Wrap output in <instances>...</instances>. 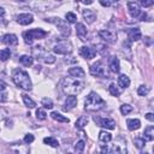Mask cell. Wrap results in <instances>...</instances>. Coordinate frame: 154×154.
I'll return each mask as SVG.
<instances>
[{
	"instance_id": "cell-1",
	"label": "cell",
	"mask_w": 154,
	"mask_h": 154,
	"mask_svg": "<svg viewBox=\"0 0 154 154\" xmlns=\"http://www.w3.org/2000/svg\"><path fill=\"white\" fill-rule=\"evenodd\" d=\"M85 87V83L81 78H72V77H65L61 81V90L66 95H77L79 94Z\"/></svg>"
},
{
	"instance_id": "cell-2",
	"label": "cell",
	"mask_w": 154,
	"mask_h": 154,
	"mask_svg": "<svg viewBox=\"0 0 154 154\" xmlns=\"http://www.w3.org/2000/svg\"><path fill=\"white\" fill-rule=\"evenodd\" d=\"M106 106V101L96 93L91 91L89 93V95L87 96L85 101H84V109L87 112H95V111H100Z\"/></svg>"
},
{
	"instance_id": "cell-3",
	"label": "cell",
	"mask_w": 154,
	"mask_h": 154,
	"mask_svg": "<svg viewBox=\"0 0 154 154\" xmlns=\"http://www.w3.org/2000/svg\"><path fill=\"white\" fill-rule=\"evenodd\" d=\"M12 81L14 82V84L24 90H31L32 84H31V79L28 75L26 71L22 70V69H16L12 73Z\"/></svg>"
},
{
	"instance_id": "cell-4",
	"label": "cell",
	"mask_w": 154,
	"mask_h": 154,
	"mask_svg": "<svg viewBox=\"0 0 154 154\" xmlns=\"http://www.w3.org/2000/svg\"><path fill=\"white\" fill-rule=\"evenodd\" d=\"M48 35V32L41 28H35V29H30L28 31H24L23 32V38H24V42L26 45H31L34 42V40H40V38H43Z\"/></svg>"
},
{
	"instance_id": "cell-5",
	"label": "cell",
	"mask_w": 154,
	"mask_h": 154,
	"mask_svg": "<svg viewBox=\"0 0 154 154\" xmlns=\"http://www.w3.org/2000/svg\"><path fill=\"white\" fill-rule=\"evenodd\" d=\"M45 20H46L47 23H52V24L57 25L58 29H59V32H60V35H61L63 37H67V36H70V34H71V29H70V26H69V24H67L66 20H64V19H61V18H59V17L46 18Z\"/></svg>"
},
{
	"instance_id": "cell-6",
	"label": "cell",
	"mask_w": 154,
	"mask_h": 154,
	"mask_svg": "<svg viewBox=\"0 0 154 154\" xmlns=\"http://www.w3.org/2000/svg\"><path fill=\"white\" fill-rule=\"evenodd\" d=\"M90 75L95 77H101V78H107L108 77V71L106 65H103L102 61H97L90 66Z\"/></svg>"
},
{
	"instance_id": "cell-7",
	"label": "cell",
	"mask_w": 154,
	"mask_h": 154,
	"mask_svg": "<svg viewBox=\"0 0 154 154\" xmlns=\"http://www.w3.org/2000/svg\"><path fill=\"white\" fill-rule=\"evenodd\" d=\"M10 150L13 154H30V148L25 142H14L10 144Z\"/></svg>"
},
{
	"instance_id": "cell-8",
	"label": "cell",
	"mask_w": 154,
	"mask_h": 154,
	"mask_svg": "<svg viewBox=\"0 0 154 154\" xmlns=\"http://www.w3.org/2000/svg\"><path fill=\"white\" fill-rule=\"evenodd\" d=\"M53 51L57 54H69L72 52V46L69 41H60V42L54 45Z\"/></svg>"
},
{
	"instance_id": "cell-9",
	"label": "cell",
	"mask_w": 154,
	"mask_h": 154,
	"mask_svg": "<svg viewBox=\"0 0 154 154\" xmlns=\"http://www.w3.org/2000/svg\"><path fill=\"white\" fill-rule=\"evenodd\" d=\"M112 154H128L126 141L123 137H118L112 147Z\"/></svg>"
},
{
	"instance_id": "cell-10",
	"label": "cell",
	"mask_w": 154,
	"mask_h": 154,
	"mask_svg": "<svg viewBox=\"0 0 154 154\" xmlns=\"http://www.w3.org/2000/svg\"><path fill=\"white\" fill-rule=\"evenodd\" d=\"M94 120H95V123L99 126H101L103 129H108V130L116 129V122L113 119H111V118H100V117L95 116L94 117Z\"/></svg>"
},
{
	"instance_id": "cell-11",
	"label": "cell",
	"mask_w": 154,
	"mask_h": 154,
	"mask_svg": "<svg viewBox=\"0 0 154 154\" xmlns=\"http://www.w3.org/2000/svg\"><path fill=\"white\" fill-rule=\"evenodd\" d=\"M99 36L100 38H102L105 42L107 43H114L117 41V32L108 30V29H102L99 31Z\"/></svg>"
},
{
	"instance_id": "cell-12",
	"label": "cell",
	"mask_w": 154,
	"mask_h": 154,
	"mask_svg": "<svg viewBox=\"0 0 154 154\" xmlns=\"http://www.w3.org/2000/svg\"><path fill=\"white\" fill-rule=\"evenodd\" d=\"M79 54L85 59V60H90L93 58H95L96 55V49L91 48V47H88V46H83L81 47L79 49Z\"/></svg>"
},
{
	"instance_id": "cell-13",
	"label": "cell",
	"mask_w": 154,
	"mask_h": 154,
	"mask_svg": "<svg viewBox=\"0 0 154 154\" xmlns=\"http://www.w3.org/2000/svg\"><path fill=\"white\" fill-rule=\"evenodd\" d=\"M128 10H129V13L132 18H137L141 14V7H140L138 2H136V1H129L128 2Z\"/></svg>"
},
{
	"instance_id": "cell-14",
	"label": "cell",
	"mask_w": 154,
	"mask_h": 154,
	"mask_svg": "<svg viewBox=\"0 0 154 154\" xmlns=\"http://www.w3.org/2000/svg\"><path fill=\"white\" fill-rule=\"evenodd\" d=\"M16 20H17V23L20 24V25H29V24L32 23L34 17H32V14H30V13H20V14H18V16L16 17Z\"/></svg>"
},
{
	"instance_id": "cell-15",
	"label": "cell",
	"mask_w": 154,
	"mask_h": 154,
	"mask_svg": "<svg viewBox=\"0 0 154 154\" xmlns=\"http://www.w3.org/2000/svg\"><path fill=\"white\" fill-rule=\"evenodd\" d=\"M67 73H69V76L72 77V78H81V79H82V78L84 77V75H85L84 70H83L82 67H79V66L70 67V69L67 70Z\"/></svg>"
},
{
	"instance_id": "cell-16",
	"label": "cell",
	"mask_w": 154,
	"mask_h": 154,
	"mask_svg": "<svg viewBox=\"0 0 154 154\" xmlns=\"http://www.w3.org/2000/svg\"><path fill=\"white\" fill-rule=\"evenodd\" d=\"M1 42L7 46H16L18 43V38L14 34H5L1 37Z\"/></svg>"
},
{
	"instance_id": "cell-17",
	"label": "cell",
	"mask_w": 154,
	"mask_h": 154,
	"mask_svg": "<svg viewBox=\"0 0 154 154\" xmlns=\"http://www.w3.org/2000/svg\"><path fill=\"white\" fill-rule=\"evenodd\" d=\"M82 14H83V19H84V20H85L88 24H91V23H94V20L96 19V13H95L93 10L85 8V10H83Z\"/></svg>"
},
{
	"instance_id": "cell-18",
	"label": "cell",
	"mask_w": 154,
	"mask_h": 154,
	"mask_svg": "<svg viewBox=\"0 0 154 154\" xmlns=\"http://www.w3.org/2000/svg\"><path fill=\"white\" fill-rule=\"evenodd\" d=\"M142 37V34H141V30L138 28H131L128 30V38L130 41H138L140 38Z\"/></svg>"
},
{
	"instance_id": "cell-19",
	"label": "cell",
	"mask_w": 154,
	"mask_h": 154,
	"mask_svg": "<svg viewBox=\"0 0 154 154\" xmlns=\"http://www.w3.org/2000/svg\"><path fill=\"white\" fill-rule=\"evenodd\" d=\"M108 67L112 72H119V70H120L119 59L117 57H109L108 58Z\"/></svg>"
},
{
	"instance_id": "cell-20",
	"label": "cell",
	"mask_w": 154,
	"mask_h": 154,
	"mask_svg": "<svg viewBox=\"0 0 154 154\" xmlns=\"http://www.w3.org/2000/svg\"><path fill=\"white\" fill-rule=\"evenodd\" d=\"M76 105H77V97L76 96H72V95H69L66 97V100H65V103H64L63 109L64 111H71Z\"/></svg>"
},
{
	"instance_id": "cell-21",
	"label": "cell",
	"mask_w": 154,
	"mask_h": 154,
	"mask_svg": "<svg viewBox=\"0 0 154 154\" xmlns=\"http://www.w3.org/2000/svg\"><path fill=\"white\" fill-rule=\"evenodd\" d=\"M76 32H77L78 38H79V40H82V41H84V40H85L87 34H88L87 28H85V25H84L83 23H77V24H76Z\"/></svg>"
},
{
	"instance_id": "cell-22",
	"label": "cell",
	"mask_w": 154,
	"mask_h": 154,
	"mask_svg": "<svg viewBox=\"0 0 154 154\" xmlns=\"http://www.w3.org/2000/svg\"><path fill=\"white\" fill-rule=\"evenodd\" d=\"M111 141H112V135L109 132H107L105 130L100 131V134H99V142H100V144H107Z\"/></svg>"
},
{
	"instance_id": "cell-23",
	"label": "cell",
	"mask_w": 154,
	"mask_h": 154,
	"mask_svg": "<svg viewBox=\"0 0 154 154\" xmlns=\"http://www.w3.org/2000/svg\"><path fill=\"white\" fill-rule=\"evenodd\" d=\"M143 140L144 141H153L154 140V126L153 125H149L144 129L143 131Z\"/></svg>"
},
{
	"instance_id": "cell-24",
	"label": "cell",
	"mask_w": 154,
	"mask_h": 154,
	"mask_svg": "<svg viewBox=\"0 0 154 154\" xmlns=\"http://www.w3.org/2000/svg\"><path fill=\"white\" fill-rule=\"evenodd\" d=\"M118 85L120 87V88H123V89H126V88H129V85H130V78L126 76V75H119V77H118Z\"/></svg>"
},
{
	"instance_id": "cell-25",
	"label": "cell",
	"mask_w": 154,
	"mask_h": 154,
	"mask_svg": "<svg viewBox=\"0 0 154 154\" xmlns=\"http://www.w3.org/2000/svg\"><path fill=\"white\" fill-rule=\"evenodd\" d=\"M126 125H128V129L130 130V131H134V130H137V129H140V126H141V122H140V119H128L126 120Z\"/></svg>"
},
{
	"instance_id": "cell-26",
	"label": "cell",
	"mask_w": 154,
	"mask_h": 154,
	"mask_svg": "<svg viewBox=\"0 0 154 154\" xmlns=\"http://www.w3.org/2000/svg\"><path fill=\"white\" fill-rule=\"evenodd\" d=\"M19 63H20L23 66L29 67V66L32 65V63H34V58H32L31 55H26V54H24V55H20V57H19Z\"/></svg>"
},
{
	"instance_id": "cell-27",
	"label": "cell",
	"mask_w": 154,
	"mask_h": 154,
	"mask_svg": "<svg viewBox=\"0 0 154 154\" xmlns=\"http://www.w3.org/2000/svg\"><path fill=\"white\" fill-rule=\"evenodd\" d=\"M88 122H89V119H88V117L87 116H81L77 120H76V129H83L87 124H88Z\"/></svg>"
},
{
	"instance_id": "cell-28",
	"label": "cell",
	"mask_w": 154,
	"mask_h": 154,
	"mask_svg": "<svg viewBox=\"0 0 154 154\" xmlns=\"http://www.w3.org/2000/svg\"><path fill=\"white\" fill-rule=\"evenodd\" d=\"M22 99H23L24 105H25L28 108H34V107L36 106V102H35V101H34L31 97H29V95L23 94V95H22Z\"/></svg>"
},
{
	"instance_id": "cell-29",
	"label": "cell",
	"mask_w": 154,
	"mask_h": 154,
	"mask_svg": "<svg viewBox=\"0 0 154 154\" xmlns=\"http://www.w3.org/2000/svg\"><path fill=\"white\" fill-rule=\"evenodd\" d=\"M51 117H52L54 120L60 122V123H69V122H70L69 118L64 117L63 114H60V113H58V112H52V113H51Z\"/></svg>"
},
{
	"instance_id": "cell-30",
	"label": "cell",
	"mask_w": 154,
	"mask_h": 154,
	"mask_svg": "<svg viewBox=\"0 0 154 154\" xmlns=\"http://www.w3.org/2000/svg\"><path fill=\"white\" fill-rule=\"evenodd\" d=\"M43 143L47 144V146H51V147H58L59 146L58 140L54 138V137H45L43 138Z\"/></svg>"
},
{
	"instance_id": "cell-31",
	"label": "cell",
	"mask_w": 154,
	"mask_h": 154,
	"mask_svg": "<svg viewBox=\"0 0 154 154\" xmlns=\"http://www.w3.org/2000/svg\"><path fill=\"white\" fill-rule=\"evenodd\" d=\"M84 148H85V142H84L83 140L77 141V143L75 144V150H76L77 154H83Z\"/></svg>"
},
{
	"instance_id": "cell-32",
	"label": "cell",
	"mask_w": 154,
	"mask_h": 154,
	"mask_svg": "<svg viewBox=\"0 0 154 154\" xmlns=\"http://www.w3.org/2000/svg\"><path fill=\"white\" fill-rule=\"evenodd\" d=\"M34 55L36 57V59H43L46 53H45V51H43V48L41 46H37V47L34 48Z\"/></svg>"
},
{
	"instance_id": "cell-33",
	"label": "cell",
	"mask_w": 154,
	"mask_h": 154,
	"mask_svg": "<svg viewBox=\"0 0 154 154\" xmlns=\"http://www.w3.org/2000/svg\"><path fill=\"white\" fill-rule=\"evenodd\" d=\"M134 143H135V147L138 148V149H142L144 146H146V141L143 140V137H134Z\"/></svg>"
},
{
	"instance_id": "cell-34",
	"label": "cell",
	"mask_w": 154,
	"mask_h": 154,
	"mask_svg": "<svg viewBox=\"0 0 154 154\" xmlns=\"http://www.w3.org/2000/svg\"><path fill=\"white\" fill-rule=\"evenodd\" d=\"M108 91H109V94L113 95V96H119V95H120V90L118 89V87L116 85V83H111V84H109Z\"/></svg>"
},
{
	"instance_id": "cell-35",
	"label": "cell",
	"mask_w": 154,
	"mask_h": 154,
	"mask_svg": "<svg viewBox=\"0 0 154 154\" xmlns=\"http://www.w3.org/2000/svg\"><path fill=\"white\" fill-rule=\"evenodd\" d=\"M10 57H11V51H10V48H4L2 51H0V59H1L2 61H6L7 59H10Z\"/></svg>"
},
{
	"instance_id": "cell-36",
	"label": "cell",
	"mask_w": 154,
	"mask_h": 154,
	"mask_svg": "<svg viewBox=\"0 0 154 154\" xmlns=\"http://www.w3.org/2000/svg\"><path fill=\"white\" fill-rule=\"evenodd\" d=\"M149 87H147L146 84H142V85H140L138 87V89H137V94L140 95V96H146L148 93H149Z\"/></svg>"
},
{
	"instance_id": "cell-37",
	"label": "cell",
	"mask_w": 154,
	"mask_h": 154,
	"mask_svg": "<svg viewBox=\"0 0 154 154\" xmlns=\"http://www.w3.org/2000/svg\"><path fill=\"white\" fill-rule=\"evenodd\" d=\"M41 105H42L45 108H48V109L53 108V101H52V99H49V97H43L42 101H41Z\"/></svg>"
},
{
	"instance_id": "cell-38",
	"label": "cell",
	"mask_w": 154,
	"mask_h": 154,
	"mask_svg": "<svg viewBox=\"0 0 154 154\" xmlns=\"http://www.w3.org/2000/svg\"><path fill=\"white\" fill-rule=\"evenodd\" d=\"M131 111H132V106H130V105H128V103H123V105L120 106V113H122L123 116L129 114Z\"/></svg>"
},
{
	"instance_id": "cell-39",
	"label": "cell",
	"mask_w": 154,
	"mask_h": 154,
	"mask_svg": "<svg viewBox=\"0 0 154 154\" xmlns=\"http://www.w3.org/2000/svg\"><path fill=\"white\" fill-rule=\"evenodd\" d=\"M36 118H37L38 120H45V119L47 118V113H46V111H45L43 108H38V109H36Z\"/></svg>"
},
{
	"instance_id": "cell-40",
	"label": "cell",
	"mask_w": 154,
	"mask_h": 154,
	"mask_svg": "<svg viewBox=\"0 0 154 154\" xmlns=\"http://www.w3.org/2000/svg\"><path fill=\"white\" fill-rule=\"evenodd\" d=\"M65 18H66V22H69V23H76L77 22V16L73 12H67L65 14Z\"/></svg>"
},
{
	"instance_id": "cell-41",
	"label": "cell",
	"mask_w": 154,
	"mask_h": 154,
	"mask_svg": "<svg viewBox=\"0 0 154 154\" xmlns=\"http://www.w3.org/2000/svg\"><path fill=\"white\" fill-rule=\"evenodd\" d=\"M42 60H43L46 64H53V63L55 61V58H54V55H52V54H46Z\"/></svg>"
},
{
	"instance_id": "cell-42",
	"label": "cell",
	"mask_w": 154,
	"mask_h": 154,
	"mask_svg": "<svg viewBox=\"0 0 154 154\" xmlns=\"http://www.w3.org/2000/svg\"><path fill=\"white\" fill-rule=\"evenodd\" d=\"M34 140H35V137H34V135H32V134H26V135L24 136V140H23V142H25L26 144H29V143L34 142Z\"/></svg>"
},
{
	"instance_id": "cell-43",
	"label": "cell",
	"mask_w": 154,
	"mask_h": 154,
	"mask_svg": "<svg viewBox=\"0 0 154 154\" xmlns=\"http://www.w3.org/2000/svg\"><path fill=\"white\" fill-rule=\"evenodd\" d=\"M8 116V113H7V111L4 108V107H1L0 106V120H4L6 117Z\"/></svg>"
},
{
	"instance_id": "cell-44",
	"label": "cell",
	"mask_w": 154,
	"mask_h": 154,
	"mask_svg": "<svg viewBox=\"0 0 154 154\" xmlns=\"http://www.w3.org/2000/svg\"><path fill=\"white\" fill-rule=\"evenodd\" d=\"M100 152H101V154H108L107 144H100Z\"/></svg>"
},
{
	"instance_id": "cell-45",
	"label": "cell",
	"mask_w": 154,
	"mask_h": 154,
	"mask_svg": "<svg viewBox=\"0 0 154 154\" xmlns=\"http://www.w3.org/2000/svg\"><path fill=\"white\" fill-rule=\"evenodd\" d=\"M154 2L153 1H144V0H142L138 5H142V6H144V7H148V6H152Z\"/></svg>"
},
{
	"instance_id": "cell-46",
	"label": "cell",
	"mask_w": 154,
	"mask_h": 154,
	"mask_svg": "<svg viewBox=\"0 0 154 154\" xmlns=\"http://www.w3.org/2000/svg\"><path fill=\"white\" fill-rule=\"evenodd\" d=\"M100 4H101L102 6H106V7H108V6L113 5V1H106V0H100Z\"/></svg>"
},
{
	"instance_id": "cell-47",
	"label": "cell",
	"mask_w": 154,
	"mask_h": 154,
	"mask_svg": "<svg viewBox=\"0 0 154 154\" xmlns=\"http://www.w3.org/2000/svg\"><path fill=\"white\" fill-rule=\"evenodd\" d=\"M144 117H146L149 122H154V114H153V113H150V112H149V113H147Z\"/></svg>"
},
{
	"instance_id": "cell-48",
	"label": "cell",
	"mask_w": 154,
	"mask_h": 154,
	"mask_svg": "<svg viewBox=\"0 0 154 154\" xmlns=\"http://www.w3.org/2000/svg\"><path fill=\"white\" fill-rule=\"evenodd\" d=\"M6 87H7V85H6V83H5L4 81H1V79H0V91H4V90L6 89Z\"/></svg>"
},
{
	"instance_id": "cell-49",
	"label": "cell",
	"mask_w": 154,
	"mask_h": 154,
	"mask_svg": "<svg viewBox=\"0 0 154 154\" xmlns=\"http://www.w3.org/2000/svg\"><path fill=\"white\" fill-rule=\"evenodd\" d=\"M4 14H5V10H4L2 7H0V18H2Z\"/></svg>"
},
{
	"instance_id": "cell-50",
	"label": "cell",
	"mask_w": 154,
	"mask_h": 154,
	"mask_svg": "<svg viewBox=\"0 0 154 154\" xmlns=\"http://www.w3.org/2000/svg\"><path fill=\"white\" fill-rule=\"evenodd\" d=\"M82 4H84V5H90V4H93V1H91V0H88V1H82Z\"/></svg>"
},
{
	"instance_id": "cell-51",
	"label": "cell",
	"mask_w": 154,
	"mask_h": 154,
	"mask_svg": "<svg viewBox=\"0 0 154 154\" xmlns=\"http://www.w3.org/2000/svg\"><path fill=\"white\" fill-rule=\"evenodd\" d=\"M141 154H148V153H141Z\"/></svg>"
}]
</instances>
